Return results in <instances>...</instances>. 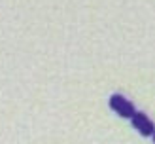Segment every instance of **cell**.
<instances>
[{"instance_id": "cell-1", "label": "cell", "mask_w": 155, "mask_h": 144, "mask_svg": "<svg viewBox=\"0 0 155 144\" xmlns=\"http://www.w3.org/2000/svg\"><path fill=\"white\" fill-rule=\"evenodd\" d=\"M110 108H112L114 112H117V116H121V118H129V119H130V116L134 114V106H133V102L127 101L123 95H117V93H114V95L110 97Z\"/></svg>"}, {"instance_id": "cell-2", "label": "cell", "mask_w": 155, "mask_h": 144, "mask_svg": "<svg viewBox=\"0 0 155 144\" xmlns=\"http://www.w3.org/2000/svg\"><path fill=\"white\" fill-rule=\"evenodd\" d=\"M130 123H133V127H134L142 136H151V135L155 133L153 121L146 116L144 112H134L133 116H130Z\"/></svg>"}, {"instance_id": "cell-3", "label": "cell", "mask_w": 155, "mask_h": 144, "mask_svg": "<svg viewBox=\"0 0 155 144\" xmlns=\"http://www.w3.org/2000/svg\"><path fill=\"white\" fill-rule=\"evenodd\" d=\"M151 136H153V142H155V133H153V135H151Z\"/></svg>"}]
</instances>
